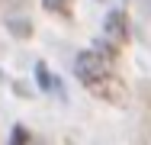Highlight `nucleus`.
<instances>
[{"label": "nucleus", "mask_w": 151, "mask_h": 145, "mask_svg": "<svg viewBox=\"0 0 151 145\" xmlns=\"http://www.w3.org/2000/svg\"><path fill=\"white\" fill-rule=\"evenodd\" d=\"M74 71H77V81H81L84 87H90L93 94H100V97H106L109 87L119 84L116 74H113V61H109V55H103V52H96V49L81 52Z\"/></svg>", "instance_id": "nucleus-1"}, {"label": "nucleus", "mask_w": 151, "mask_h": 145, "mask_svg": "<svg viewBox=\"0 0 151 145\" xmlns=\"http://www.w3.org/2000/svg\"><path fill=\"white\" fill-rule=\"evenodd\" d=\"M10 139H16V142H19V145H26V142H29V139H32V136H29V132H26V129H23V126H16Z\"/></svg>", "instance_id": "nucleus-4"}, {"label": "nucleus", "mask_w": 151, "mask_h": 145, "mask_svg": "<svg viewBox=\"0 0 151 145\" xmlns=\"http://www.w3.org/2000/svg\"><path fill=\"white\" fill-rule=\"evenodd\" d=\"M42 3H45V10H52L58 16H68L71 13V0H42Z\"/></svg>", "instance_id": "nucleus-3"}, {"label": "nucleus", "mask_w": 151, "mask_h": 145, "mask_svg": "<svg viewBox=\"0 0 151 145\" xmlns=\"http://www.w3.org/2000/svg\"><path fill=\"white\" fill-rule=\"evenodd\" d=\"M103 29H106V39H109L113 45H122L125 36H129V32H125V16H122L119 10L106 16V26H103Z\"/></svg>", "instance_id": "nucleus-2"}]
</instances>
